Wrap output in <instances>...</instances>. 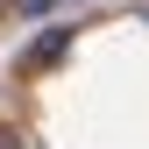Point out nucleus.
Segmentation results:
<instances>
[{"mask_svg": "<svg viewBox=\"0 0 149 149\" xmlns=\"http://www.w3.org/2000/svg\"><path fill=\"white\" fill-rule=\"evenodd\" d=\"M0 149H14V135H0Z\"/></svg>", "mask_w": 149, "mask_h": 149, "instance_id": "nucleus-2", "label": "nucleus"}, {"mask_svg": "<svg viewBox=\"0 0 149 149\" xmlns=\"http://www.w3.org/2000/svg\"><path fill=\"white\" fill-rule=\"evenodd\" d=\"M64 43H71V29H43V36H36V50H29V64H57Z\"/></svg>", "mask_w": 149, "mask_h": 149, "instance_id": "nucleus-1", "label": "nucleus"}]
</instances>
